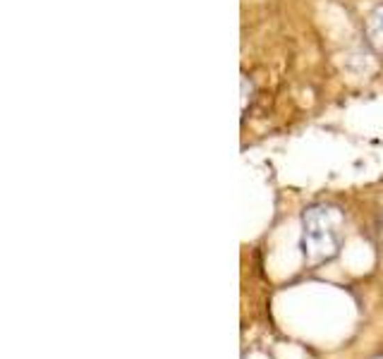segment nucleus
<instances>
[{
  "label": "nucleus",
  "instance_id": "obj_1",
  "mask_svg": "<svg viewBox=\"0 0 383 359\" xmlns=\"http://www.w3.org/2000/svg\"><path fill=\"white\" fill-rule=\"evenodd\" d=\"M345 221L341 211L333 206H314L304 214V235L302 249L309 261L331 259L341 249L345 237Z\"/></svg>",
  "mask_w": 383,
  "mask_h": 359
},
{
  "label": "nucleus",
  "instance_id": "obj_2",
  "mask_svg": "<svg viewBox=\"0 0 383 359\" xmlns=\"http://www.w3.org/2000/svg\"><path fill=\"white\" fill-rule=\"evenodd\" d=\"M366 36H369L371 46L383 53V5H379L366 19Z\"/></svg>",
  "mask_w": 383,
  "mask_h": 359
}]
</instances>
